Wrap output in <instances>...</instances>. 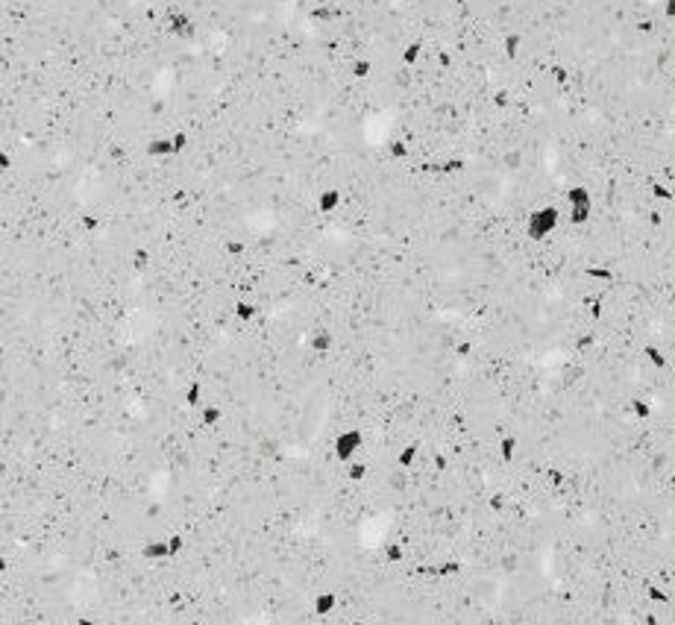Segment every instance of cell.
<instances>
[{"label":"cell","instance_id":"6da1fadb","mask_svg":"<svg viewBox=\"0 0 675 625\" xmlns=\"http://www.w3.org/2000/svg\"><path fill=\"white\" fill-rule=\"evenodd\" d=\"M564 223V206L561 203H540L525 215V235L532 241L543 244L561 229Z\"/></svg>","mask_w":675,"mask_h":625},{"label":"cell","instance_id":"7a4b0ae2","mask_svg":"<svg viewBox=\"0 0 675 625\" xmlns=\"http://www.w3.org/2000/svg\"><path fill=\"white\" fill-rule=\"evenodd\" d=\"M364 446H367V434H364V429L359 426V423L343 426L332 437V452H335V458L341 461V464H347V461H352V458H361Z\"/></svg>","mask_w":675,"mask_h":625},{"label":"cell","instance_id":"3957f363","mask_svg":"<svg viewBox=\"0 0 675 625\" xmlns=\"http://www.w3.org/2000/svg\"><path fill=\"white\" fill-rule=\"evenodd\" d=\"M338 605H341V593L335 590V587H323V590H317L314 599H312V610H314V617L321 622L332 619Z\"/></svg>","mask_w":675,"mask_h":625},{"label":"cell","instance_id":"277c9868","mask_svg":"<svg viewBox=\"0 0 675 625\" xmlns=\"http://www.w3.org/2000/svg\"><path fill=\"white\" fill-rule=\"evenodd\" d=\"M144 153L162 161V159H174L177 156V147H174V139H170V132H159V135H150L144 144Z\"/></svg>","mask_w":675,"mask_h":625},{"label":"cell","instance_id":"5b68a950","mask_svg":"<svg viewBox=\"0 0 675 625\" xmlns=\"http://www.w3.org/2000/svg\"><path fill=\"white\" fill-rule=\"evenodd\" d=\"M341 203H343L341 185H323V188L314 194V206H317V211H323V215H335L341 209Z\"/></svg>","mask_w":675,"mask_h":625},{"label":"cell","instance_id":"8992f818","mask_svg":"<svg viewBox=\"0 0 675 625\" xmlns=\"http://www.w3.org/2000/svg\"><path fill=\"white\" fill-rule=\"evenodd\" d=\"M335 344H338V335L329 329V326H317V329H312V335H309V341H305V346L312 349L314 355H329L335 349Z\"/></svg>","mask_w":675,"mask_h":625},{"label":"cell","instance_id":"52a82bcc","mask_svg":"<svg viewBox=\"0 0 675 625\" xmlns=\"http://www.w3.org/2000/svg\"><path fill=\"white\" fill-rule=\"evenodd\" d=\"M426 53H429V42H426V39H411L408 44L402 47L399 59H402V65H408V68H417V65H423Z\"/></svg>","mask_w":675,"mask_h":625},{"label":"cell","instance_id":"ba28073f","mask_svg":"<svg viewBox=\"0 0 675 625\" xmlns=\"http://www.w3.org/2000/svg\"><path fill=\"white\" fill-rule=\"evenodd\" d=\"M259 315H262V306L250 297H241V299H235V306H232V317L241 320V323H255Z\"/></svg>","mask_w":675,"mask_h":625},{"label":"cell","instance_id":"9c48e42d","mask_svg":"<svg viewBox=\"0 0 675 625\" xmlns=\"http://www.w3.org/2000/svg\"><path fill=\"white\" fill-rule=\"evenodd\" d=\"M523 47H525L523 30H508L505 35H502V53H505L508 62H517L523 56Z\"/></svg>","mask_w":675,"mask_h":625},{"label":"cell","instance_id":"30bf717a","mask_svg":"<svg viewBox=\"0 0 675 625\" xmlns=\"http://www.w3.org/2000/svg\"><path fill=\"white\" fill-rule=\"evenodd\" d=\"M420 455H423V443L420 441H405L399 449H397V467H402V470H411L417 461H420Z\"/></svg>","mask_w":675,"mask_h":625},{"label":"cell","instance_id":"8fae6325","mask_svg":"<svg viewBox=\"0 0 675 625\" xmlns=\"http://www.w3.org/2000/svg\"><path fill=\"white\" fill-rule=\"evenodd\" d=\"M127 265H129V270H135V273H147L153 267V253H150V247H132L129 249V256H127Z\"/></svg>","mask_w":675,"mask_h":625},{"label":"cell","instance_id":"7c38bea8","mask_svg":"<svg viewBox=\"0 0 675 625\" xmlns=\"http://www.w3.org/2000/svg\"><path fill=\"white\" fill-rule=\"evenodd\" d=\"M640 353H643V358H646V361H649V364H652L655 370H667V367H669V353H667V349L660 346V344L649 341V344H643Z\"/></svg>","mask_w":675,"mask_h":625},{"label":"cell","instance_id":"4fadbf2b","mask_svg":"<svg viewBox=\"0 0 675 625\" xmlns=\"http://www.w3.org/2000/svg\"><path fill=\"white\" fill-rule=\"evenodd\" d=\"M343 476H347L350 484H364L367 476H370V464H367L364 458H352L343 464Z\"/></svg>","mask_w":675,"mask_h":625},{"label":"cell","instance_id":"5bb4252c","mask_svg":"<svg viewBox=\"0 0 675 625\" xmlns=\"http://www.w3.org/2000/svg\"><path fill=\"white\" fill-rule=\"evenodd\" d=\"M182 405L188 411H200V405H203V382L200 379L186 382V387H182Z\"/></svg>","mask_w":675,"mask_h":625},{"label":"cell","instance_id":"9a60e30c","mask_svg":"<svg viewBox=\"0 0 675 625\" xmlns=\"http://www.w3.org/2000/svg\"><path fill=\"white\" fill-rule=\"evenodd\" d=\"M517 455H520V437L517 434H502L499 437V458L505 464L517 467Z\"/></svg>","mask_w":675,"mask_h":625},{"label":"cell","instance_id":"2e32d148","mask_svg":"<svg viewBox=\"0 0 675 625\" xmlns=\"http://www.w3.org/2000/svg\"><path fill=\"white\" fill-rule=\"evenodd\" d=\"M197 420H200L203 429H217L220 423H224V408H220L217 403H206L197 411Z\"/></svg>","mask_w":675,"mask_h":625},{"label":"cell","instance_id":"e0dca14e","mask_svg":"<svg viewBox=\"0 0 675 625\" xmlns=\"http://www.w3.org/2000/svg\"><path fill=\"white\" fill-rule=\"evenodd\" d=\"M629 414H631L634 420H649V417L655 414V403H652L649 396H640V394H637V396L629 399Z\"/></svg>","mask_w":675,"mask_h":625},{"label":"cell","instance_id":"ac0fdd59","mask_svg":"<svg viewBox=\"0 0 675 625\" xmlns=\"http://www.w3.org/2000/svg\"><path fill=\"white\" fill-rule=\"evenodd\" d=\"M373 71H376V62H373V56H355L352 62H350V73H352V80H370L373 77Z\"/></svg>","mask_w":675,"mask_h":625},{"label":"cell","instance_id":"d6986e66","mask_svg":"<svg viewBox=\"0 0 675 625\" xmlns=\"http://www.w3.org/2000/svg\"><path fill=\"white\" fill-rule=\"evenodd\" d=\"M649 194H652L655 203H672V200H675V188H672L669 182H664V179H652V182H649Z\"/></svg>","mask_w":675,"mask_h":625},{"label":"cell","instance_id":"ffe728a7","mask_svg":"<svg viewBox=\"0 0 675 625\" xmlns=\"http://www.w3.org/2000/svg\"><path fill=\"white\" fill-rule=\"evenodd\" d=\"M170 139H174V147H177V156H182L186 150L191 147V132L188 130H170Z\"/></svg>","mask_w":675,"mask_h":625},{"label":"cell","instance_id":"44dd1931","mask_svg":"<svg viewBox=\"0 0 675 625\" xmlns=\"http://www.w3.org/2000/svg\"><path fill=\"white\" fill-rule=\"evenodd\" d=\"M660 15L667 21H675V0H660Z\"/></svg>","mask_w":675,"mask_h":625}]
</instances>
